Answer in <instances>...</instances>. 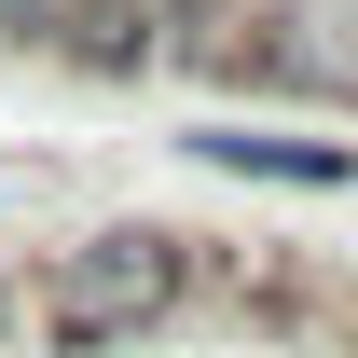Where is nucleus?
Segmentation results:
<instances>
[{"instance_id": "obj_3", "label": "nucleus", "mask_w": 358, "mask_h": 358, "mask_svg": "<svg viewBox=\"0 0 358 358\" xmlns=\"http://www.w3.org/2000/svg\"><path fill=\"white\" fill-rule=\"evenodd\" d=\"M55 28H69V0H0V55H55Z\"/></svg>"}, {"instance_id": "obj_1", "label": "nucleus", "mask_w": 358, "mask_h": 358, "mask_svg": "<svg viewBox=\"0 0 358 358\" xmlns=\"http://www.w3.org/2000/svg\"><path fill=\"white\" fill-rule=\"evenodd\" d=\"M28 303H42L55 358L152 345V331H179V317L207 303V234H179V221H96V234H69V248H42Z\"/></svg>"}, {"instance_id": "obj_4", "label": "nucleus", "mask_w": 358, "mask_h": 358, "mask_svg": "<svg viewBox=\"0 0 358 358\" xmlns=\"http://www.w3.org/2000/svg\"><path fill=\"white\" fill-rule=\"evenodd\" d=\"M14 317H28V303H14V275H0V345H14Z\"/></svg>"}, {"instance_id": "obj_2", "label": "nucleus", "mask_w": 358, "mask_h": 358, "mask_svg": "<svg viewBox=\"0 0 358 358\" xmlns=\"http://www.w3.org/2000/svg\"><path fill=\"white\" fill-rule=\"evenodd\" d=\"M179 152H193V166H221V179H262V193H345V179H358V152H345V138L248 124V110H207Z\"/></svg>"}]
</instances>
